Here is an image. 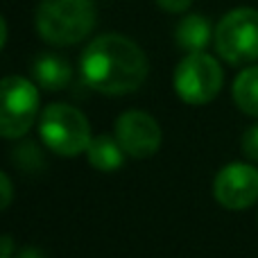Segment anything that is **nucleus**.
<instances>
[{"mask_svg": "<svg viewBox=\"0 0 258 258\" xmlns=\"http://www.w3.org/2000/svg\"><path fill=\"white\" fill-rule=\"evenodd\" d=\"M0 258H9V256H0Z\"/></svg>", "mask_w": 258, "mask_h": 258, "instance_id": "20", "label": "nucleus"}, {"mask_svg": "<svg viewBox=\"0 0 258 258\" xmlns=\"http://www.w3.org/2000/svg\"><path fill=\"white\" fill-rule=\"evenodd\" d=\"M215 50L231 66H245L258 59V9L240 7L224 14L215 27Z\"/></svg>", "mask_w": 258, "mask_h": 258, "instance_id": "4", "label": "nucleus"}, {"mask_svg": "<svg viewBox=\"0 0 258 258\" xmlns=\"http://www.w3.org/2000/svg\"><path fill=\"white\" fill-rule=\"evenodd\" d=\"M5 41H7V23H5L3 14H0V50H3Z\"/></svg>", "mask_w": 258, "mask_h": 258, "instance_id": "18", "label": "nucleus"}, {"mask_svg": "<svg viewBox=\"0 0 258 258\" xmlns=\"http://www.w3.org/2000/svg\"><path fill=\"white\" fill-rule=\"evenodd\" d=\"M233 102L242 113L258 118V66H249L233 82Z\"/></svg>", "mask_w": 258, "mask_h": 258, "instance_id": "12", "label": "nucleus"}, {"mask_svg": "<svg viewBox=\"0 0 258 258\" xmlns=\"http://www.w3.org/2000/svg\"><path fill=\"white\" fill-rule=\"evenodd\" d=\"M86 156H89V163L100 172H113L125 161L120 143L111 136H95L86 150Z\"/></svg>", "mask_w": 258, "mask_h": 258, "instance_id": "11", "label": "nucleus"}, {"mask_svg": "<svg viewBox=\"0 0 258 258\" xmlns=\"http://www.w3.org/2000/svg\"><path fill=\"white\" fill-rule=\"evenodd\" d=\"M23 258H41V256L36 254V251H30V249H27V251H23Z\"/></svg>", "mask_w": 258, "mask_h": 258, "instance_id": "19", "label": "nucleus"}, {"mask_svg": "<svg viewBox=\"0 0 258 258\" xmlns=\"http://www.w3.org/2000/svg\"><path fill=\"white\" fill-rule=\"evenodd\" d=\"M39 111V93L25 77L0 80V136L23 138L32 129Z\"/></svg>", "mask_w": 258, "mask_h": 258, "instance_id": "5", "label": "nucleus"}, {"mask_svg": "<svg viewBox=\"0 0 258 258\" xmlns=\"http://www.w3.org/2000/svg\"><path fill=\"white\" fill-rule=\"evenodd\" d=\"M12 197H14V188L9 177L0 170V211H5L9 204H12Z\"/></svg>", "mask_w": 258, "mask_h": 258, "instance_id": "15", "label": "nucleus"}, {"mask_svg": "<svg viewBox=\"0 0 258 258\" xmlns=\"http://www.w3.org/2000/svg\"><path fill=\"white\" fill-rule=\"evenodd\" d=\"M242 152H245L247 159L258 163V125L249 127L242 134Z\"/></svg>", "mask_w": 258, "mask_h": 258, "instance_id": "14", "label": "nucleus"}, {"mask_svg": "<svg viewBox=\"0 0 258 258\" xmlns=\"http://www.w3.org/2000/svg\"><path fill=\"white\" fill-rule=\"evenodd\" d=\"M14 251V242L9 240V236H0V256H9Z\"/></svg>", "mask_w": 258, "mask_h": 258, "instance_id": "17", "label": "nucleus"}, {"mask_svg": "<svg viewBox=\"0 0 258 258\" xmlns=\"http://www.w3.org/2000/svg\"><path fill=\"white\" fill-rule=\"evenodd\" d=\"M71 63L61 54H41L32 63V77L45 91H61L71 82Z\"/></svg>", "mask_w": 258, "mask_h": 258, "instance_id": "9", "label": "nucleus"}, {"mask_svg": "<svg viewBox=\"0 0 258 258\" xmlns=\"http://www.w3.org/2000/svg\"><path fill=\"white\" fill-rule=\"evenodd\" d=\"M12 159L18 163V168L27 170V172L39 170L41 165H43V156H41L39 147H36L34 143H23V145H18L16 150L12 152Z\"/></svg>", "mask_w": 258, "mask_h": 258, "instance_id": "13", "label": "nucleus"}, {"mask_svg": "<svg viewBox=\"0 0 258 258\" xmlns=\"http://www.w3.org/2000/svg\"><path fill=\"white\" fill-rule=\"evenodd\" d=\"M174 41L179 48H183L186 52H202L206 45L211 43V25L204 16L192 14L186 16L174 30Z\"/></svg>", "mask_w": 258, "mask_h": 258, "instance_id": "10", "label": "nucleus"}, {"mask_svg": "<svg viewBox=\"0 0 258 258\" xmlns=\"http://www.w3.org/2000/svg\"><path fill=\"white\" fill-rule=\"evenodd\" d=\"M147 57L132 39L102 34L86 45L82 54V75L91 89L104 95H127L147 77Z\"/></svg>", "mask_w": 258, "mask_h": 258, "instance_id": "1", "label": "nucleus"}, {"mask_svg": "<svg viewBox=\"0 0 258 258\" xmlns=\"http://www.w3.org/2000/svg\"><path fill=\"white\" fill-rule=\"evenodd\" d=\"M36 32L52 45H73L95 27L93 0H43L36 9Z\"/></svg>", "mask_w": 258, "mask_h": 258, "instance_id": "2", "label": "nucleus"}, {"mask_svg": "<svg viewBox=\"0 0 258 258\" xmlns=\"http://www.w3.org/2000/svg\"><path fill=\"white\" fill-rule=\"evenodd\" d=\"M39 132L43 143L61 156H77L91 145V125L80 109L71 104H50L41 113Z\"/></svg>", "mask_w": 258, "mask_h": 258, "instance_id": "3", "label": "nucleus"}, {"mask_svg": "<svg viewBox=\"0 0 258 258\" xmlns=\"http://www.w3.org/2000/svg\"><path fill=\"white\" fill-rule=\"evenodd\" d=\"M161 127L150 113L127 111L116 120V141L134 159H147L161 147Z\"/></svg>", "mask_w": 258, "mask_h": 258, "instance_id": "8", "label": "nucleus"}, {"mask_svg": "<svg viewBox=\"0 0 258 258\" xmlns=\"http://www.w3.org/2000/svg\"><path fill=\"white\" fill-rule=\"evenodd\" d=\"M222 68L218 59L204 52H192L174 68V91L186 104H209L222 89Z\"/></svg>", "mask_w": 258, "mask_h": 258, "instance_id": "6", "label": "nucleus"}, {"mask_svg": "<svg viewBox=\"0 0 258 258\" xmlns=\"http://www.w3.org/2000/svg\"><path fill=\"white\" fill-rule=\"evenodd\" d=\"M213 195L229 211L249 209L258 200V168L249 163H229L213 181Z\"/></svg>", "mask_w": 258, "mask_h": 258, "instance_id": "7", "label": "nucleus"}, {"mask_svg": "<svg viewBox=\"0 0 258 258\" xmlns=\"http://www.w3.org/2000/svg\"><path fill=\"white\" fill-rule=\"evenodd\" d=\"M192 0H156V5H159L161 9H165V12H172V14H179V12H186L188 7H190Z\"/></svg>", "mask_w": 258, "mask_h": 258, "instance_id": "16", "label": "nucleus"}]
</instances>
